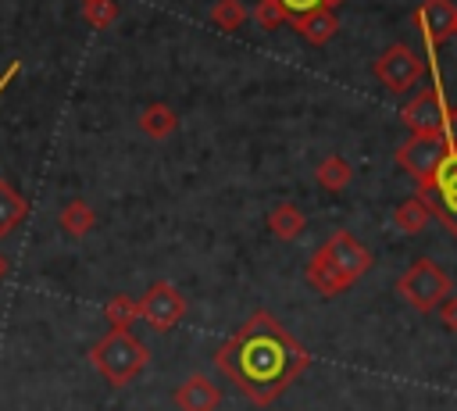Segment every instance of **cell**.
I'll list each match as a JSON object with an SVG mask.
<instances>
[{"mask_svg":"<svg viewBox=\"0 0 457 411\" xmlns=\"http://www.w3.org/2000/svg\"><path fill=\"white\" fill-rule=\"evenodd\" d=\"M428 222H432V211H428V204H425L418 193L407 197L403 204H396V211H393V225H396L400 232H407V236H418Z\"/></svg>","mask_w":457,"mask_h":411,"instance_id":"16","label":"cell"},{"mask_svg":"<svg viewBox=\"0 0 457 411\" xmlns=\"http://www.w3.org/2000/svg\"><path fill=\"white\" fill-rule=\"evenodd\" d=\"M221 404V390L218 382H211L207 375L193 372L175 386V407L179 411H218Z\"/></svg>","mask_w":457,"mask_h":411,"instance_id":"11","label":"cell"},{"mask_svg":"<svg viewBox=\"0 0 457 411\" xmlns=\"http://www.w3.org/2000/svg\"><path fill=\"white\" fill-rule=\"evenodd\" d=\"M186 297H182V289L179 286H171V282H154L143 297H139V318H146L154 329H161V332H168L171 325H179L182 322V315H186Z\"/></svg>","mask_w":457,"mask_h":411,"instance_id":"8","label":"cell"},{"mask_svg":"<svg viewBox=\"0 0 457 411\" xmlns=\"http://www.w3.org/2000/svg\"><path fill=\"white\" fill-rule=\"evenodd\" d=\"M303 275H307V282H311V289H318L321 297H339L343 289H350L353 282L325 257V250L318 247L314 254H311V261H307V268H303Z\"/></svg>","mask_w":457,"mask_h":411,"instance_id":"12","label":"cell"},{"mask_svg":"<svg viewBox=\"0 0 457 411\" xmlns=\"http://www.w3.org/2000/svg\"><path fill=\"white\" fill-rule=\"evenodd\" d=\"M89 361H93V368L114 386V390H121V386H129L143 368H146V361H150V350L132 336V332H104L93 347H89Z\"/></svg>","mask_w":457,"mask_h":411,"instance_id":"2","label":"cell"},{"mask_svg":"<svg viewBox=\"0 0 457 411\" xmlns=\"http://www.w3.org/2000/svg\"><path fill=\"white\" fill-rule=\"evenodd\" d=\"M418 197L428 204L432 218L450 232L457 236V132H450L446 139V157L443 164L436 168L432 182L425 189H418Z\"/></svg>","mask_w":457,"mask_h":411,"instance_id":"4","label":"cell"},{"mask_svg":"<svg viewBox=\"0 0 457 411\" xmlns=\"http://www.w3.org/2000/svg\"><path fill=\"white\" fill-rule=\"evenodd\" d=\"M396 293L421 315L436 311L450 293H453V279L432 261V257H418L400 279H396Z\"/></svg>","mask_w":457,"mask_h":411,"instance_id":"3","label":"cell"},{"mask_svg":"<svg viewBox=\"0 0 457 411\" xmlns=\"http://www.w3.org/2000/svg\"><path fill=\"white\" fill-rule=\"evenodd\" d=\"M303 225H307L303 211H300L296 204H289V200L275 204L271 214H268V229H271L278 239H296V236L303 232Z\"/></svg>","mask_w":457,"mask_h":411,"instance_id":"17","label":"cell"},{"mask_svg":"<svg viewBox=\"0 0 457 411\" xmlns=\"http://www.w3.org/2000/svg\"><path fill=\"white\" fill-rule=\"evenodd\" d=\"M250 18H253L264 32H271V29H278V25L289 21V14H286V7H282L278 0H257L253 11H250Z\"/></svg>","mask_w":457,"mask_h":411,"instance_id":"23","label":"cell"},{"mask_svg":"<svg viewBox=\"0 0 457 411\" xmlns=\"http://www.w3.org/2000/svg\"><path fill=\"white\" fill-rule=\"evenodd\" d=\"M286 25H293V32L303 39V43H311V46H321V43H328L336 32H339V18H336V11H311V14H300V18H289Z\"/></svg>","mask_w":457,"mask_h":411,"instance_id":"13","label":"cell"},{"mask_svg":"<svg viewBox=\"0 0 457 411\" xmlns=\"http://www.w3.org/2000/svg\"><path fill=\"white\" fill-rule=\"evenodd\" d=\"M282 7H286V14L289 18H300V14H311V11H336L343 0H278Z\"/></svg>","mask_w":457,"mask_h":411,"instance_id":"24","label":"cell"},{"mask_svg":"<svg viewBox=\"0 0 457 411\" xmlns=\"http://www.w3.org/2000/svg\"><path fill=\"white\" fill-rule=\"evenodd\" d=\"M139 129L150 136V139H168L175 129H179V114L168 107V104H146L139 111Z\"/></svg>","mask_w":457,"mask_h":411,"instance_id":"15","label":"cell"},{"mask_svg":"<svg viewBox=\"0 0 457 411\" xmlns=\"http://www.w3.org/2000/svg\"><path fill=\"white\" fill-rule=\"evenodd\" d=\"M82 18L89 29H111L118 18V0H82Z\"/></svg>","mask_w":457,"mask_h":411,"instance_id":"22","label":"cell"},{"mask_svg":"<svg viewBox=\"0 0 457 411\" xmlns=\"http://www.w3.org/2000/svg\"><path fill=\"white\" fill-rule=\"evenodd\" d=\"M436 311H439L443 325H446L450 332H457V293H450V297H446V300H443V304H439Z\"/></svg>","mask_w":457,"mask_h":411,"instance_id":"25","label":"cell"},{"mask_svg":"<svg viewBox=\"0 0 457 411\" xmlns=\"http://www.w3.org/2000/svg\"><path fill=\"white\" fill-rule=\"evenodd\" d=\"M25 218H29V200L7 179H0V239L11 236Z\"/></svg>","mask_w":457,"mask_h":411,"instance_id":"14","label":"cell"},{"mask_svg":"<svg viewBox=\"0 0 457 411\" xmlns=\"http://www.w3.org/2000/svg\"><path fill=\"white\" fill-rule=\"evenodd\" d=\"M450 36H453V39H457V14H453V32H450Z\"/></svg>","mask_w":457,"mask_h":411,"instance_id":"29","label":"cell"},{"mask_svg":"<svg viewBox=\"0 0 457 411\" xmlns=\"http://www.w3.org/2000/svg\"><path fill=\"white\" fill-rule=\"evenodd\" d=\"M18 71H21V61H11V64L4 68V75H0V96L7 93V86L14 82V75H18Z\"/></svg>","mask_w":457,"mask_h":411,"instance_id":"26","label":"cell"},{"mask_svg":"<svg viewBox=\"0 0 457 411\" xmlns=\"http://www.w3.org/2000/svg\"><path fill=\"white\" fill-rule=\"evenodd\" d=\"M371 71H375V79H378L389 93H407V89L425 75V61H421L411 46L393 43V46H386V50L375 57Z\"/></svg>","mask_w":457,"mask_h":411,"instance_id":"7","label":"cell"},{"mask_svg":"<svg viewBox=\"0 0 457 411\" xmlns=\"http://www.w3.org/2000/svg\"><path fill=\"white\" fill-rule=\"evenodd\" d=\"M104 318L114 332H129V325L139 318V300H132L129 293H114L107 304H104Z\"/></svg>","mask_w":457,"mask_h":411,"instance_id":"20","label":"cell"},{"mask_svg":"<svg viewBox=\"0 0 457 411\" xmlns=\"http://www.w3.org/2000/svg\"><path fill=\"white\" fill-rule=\"evenodd\" d=\"M207 18H211L214 29L236 32V29H243V21L250 18V11L243 7V0H214L211 11H207Z\"/></svg>","mask_w":457,"mask_h":411,"instance_id":"21","label":"cell"},{"mask_svg":"<svg viewBox=\"0 0 457 411\" xmlns=\"http://www.w3.org/2000/svg\"><path fill=\"white\" fill-rule=\"evenodd\" d=\"M450 125H453V132H457V104L450 107Z\"/></svg>","mask_w":457,"mask_h":411,"instance_id":"28","label":"cell"},{"mask_svg":"<svg viewBox=\"0 0 457 411\" xmlns=\"http://www.w3.org/2000/svg\"><path fill=\"white\" fill-rule=\"evenodd\" d=\"M400 122H403L411 132H418V136H446V132H453L443 86L432 82L428 89L414 93V96L400 107Z\"/></svg>","mask_w":457,"mask_h":411,"instance_id":"5","label":"cell"},{"mask_svg":"<svg viewBox=\"0 0 457 411\" xmlns=\"http://www.w3.org/2000/svg\"><path fill=\"white\" fill-rule=\"evenodd\" d=\"M446 139H450V132H446V136H418V132H411V139H403V143L396 147V164L418 182V189H425V186L432 182L436 168L443 164V157H446Z\"/></svg>","mask_w":457,"mask_h":411,"instance_id":"6","label":"cell"},{"mask_svg":"<svg viewBox=\"0 0 457 411\" xmlns=\"http://www.w3.org/2000/svg\"><path fill=\"white\" fill-rule=\"evenodd\" d=\"M321 250H325V257H328L350 282H357V279L368 275V268H371V250H368L353 232H346V229H336V232L321 243Z\"/></svg>","mask_w":457,"mask_h":411,"instance_id":"9","label":"cell"},{"mask_svg":"<svg viewBox=\"0 0 457 411\" xmlns=\"http://www.w3.org/2000/svg\"><path fill=\"white\" fill-rule=\"evenodd\" d=\"M314 179H318V186H321V189H328V193H343V189L350 186L353 172H350V161H346V157L328 154V157L314 168Z\"/></svg>","mask_w":457,"mask_h":411,"instance_id":"18","label":"cell"},{"mask_svg":"<svg viewBox=\"0 0 457 411\" xmlns=\"http://www.w3.org/2000/svg\"><path fill=\"white\" fill-rule=\"evenodd\" d=\"M453 14H457V7H453L450 0H425V4L414 11V25L421 29L428 54H436V46H439L443 39H450V32H453Z\"/></svg>","mask_w":457,"mask_h":411,"instance_id":"10","label":"cell"},{"mask_svg":"<svg viewBox=\"0 0 457 411\" xmlns=\"http://www.w3.org/2000/svg\"><path fill=\"white\" fill-rule=\"evenodd\" d=\"M307 347L271 311H253L214 350V368L257 407L275 404L307 372Z\"/></svg>","mask_w":457,"mask_h":411,"instance_id":"1","label":"cell"},{"mask_svg":"<svg viewBox=\"0 0 457 411\" xmlns=\"http://www.w3.org/2000/svg\"><path fill=\"white\" fill-rule=\"evenodd\" d=\"M57 225L68 232V236H86L93 225H96V211L86 204V200H68L64 207H61V214H57Z\"/></svg>","mask_w":457,"mask_h":411,"instance_id":"19","label":"cell"},{"mask_svg":"<svg viewBox=\"0 0 457 411\" xmlns=\"http://www.w3.org/2000/svg\"><path fill=\"white\" fill-rule=\"evenodd\" d=\"M7 272H11V261H7V257H4V254H0V282H4V279H7Z\"/></svg>","mask_w":457,"mask_h":411,"instance_id":"27","label":"cell"}]
</instances>
